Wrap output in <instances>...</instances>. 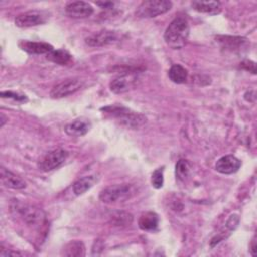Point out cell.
<instances>
[{"label": "cell", "mask_w": 257, "mask_h": 257, "mask_svg": "<svg viewBox=\"0 0 257 257\" xmlns=\"http://www.w3.org/2000/svg\"><path fill=\"white\" fill-rule=\"evenodd\" d=\"M190 33L189 22L185 17H176L166 28L164 39L173 49H181L185 46Z\"/></svg>", "instance_id": "1"}, {"label": "cell", "mask_w": 257, "mask_h": 257, "mask_svg": "<svg viewBox=\"0 0 257 257\" xmlns=\"http://www.w3.org/2000/svg\"><path fill=\"white\" fill-rule=\"evenodd\" d=\"M101 110L115 118L116 121H118L121 125L127 128L137 130L147 122V118L145 115L133 111L130 108L121 105H109L101 108Z\"/></svg>", "instance_id": "2"}, {"label": "cell", "mask_w": 257, "mask_h": 257, "mask_svg": "<svg viewBox=\"0 0 257 257\" xmlns=\"http://www.w3.org/2000/svg\"><path fill=\"white\" fill-rule=\"evenodd\" d=\"M135 193L136 190L132 184H116L101 190L99 200L105 204H114L131 199Z\"/></svg>", "instance_id": "3"}, {"label": "cell", "mask_w": 257, "mask_h": 257, "mask_svg": "<svg viewBox=\"0 0 257 257\" xmlns=\"http://www.w3.org/2000/svg\"><path fill=\"white\" fill-rule=\"evenodd\" d=\"M11 211L30 226H38L44 220V214L40 209L21 202H14L11 205Z\"/></svg>", "instance_id": "4"}, {"label": "cell", "mask_w": 257, "mask_h": 257, "mask_svg": "<svg viewBox=\"0 0 257 257\" xmlns=\"http://www.w3.org/2000/svg\"><path fill=\"white\" fill-rule=\"evenodd\" d=\"M172 8V2L168 0H147L143 1L138 9L137 15L139 17H156L158 15L168 12Z\"/></svg>", "instance_id": "5"}, {"label": "cell", "mask_w": 257, "mask_h": 257, "mask_svg": "<svg viewBox=\"0 0 257 257\" xmlns=\"http://www.w3.org/2000/svg\"><path fill=\"white\" fill-rule=\"evenodd\" d=\"M139 82L140 78L137 72L126 71L116 76L109 82V89L116 94L124 93L134 89Z\"/></svg>", "instance_id": "6"}, {"label": "cell", "mask_w": 257, "mask_h": 257, "mask_svg": "<svg viewBox=\"0 0 257 257\" xmlns=\"http://www.w3.org/2000/svg\"><path fill=\"white\" fill-rule=\"evenodd\" d=\"M48 19V13L39 10H30L17 15L14 19L16 26L21 28H27L43 24Z\"/></svg>", "instance_id": "7"}, {"label": "cell", "mask_w": 257, "mask_h": 257, "mask_svg": "<svg viewBox=\"0 0 257 257\" xmlns=\"http://www.w3.org/2000/svg\"><path fill=\"white\" fill-rule=\"evenodd\" d=\"M68 152L63 149H56L46 154L38 163V168L42 172H49L60 167L67 159Z\"/></svg>", "instance_id": "8"}, {"label": "cell", "mask_w": 257, "mask_h": 257, "mask_svg": "<svg viewBox=\"0 0 257 257\" xmlns=\"http://www.w3.org/2000/svg\"><path fill=\"white\" fill-rule=\"evenodd\" d=\"M82 84L83 81L77 77L64 79L61 82L57 83L55 86H53L50 91V96L52 98L66 97L79 90L82 87Z\"/></svg>", "instance_id": "9"}, {"label": "cell", "mask_w": 257, "mask_h": 257, "mask_svg": "<svg viewBox=\"0 0 257 257\" xmlns=\"http://www.w3.org/2000/svg\"><path fill=\"white\" fill-rule=\"evenodd\" d=\"M119 35L112 30H101L95 32L85 38V43L91 47H100L115 43L118 41Z\"/></svg>", "instance_id": "10"}, {"label": "cell", "mask_w": 257, "mask_h": 257, "mask_svg": "<svg viewBox=\"0 0 257 257\" xmlns=\"http://www.w3.org/2000/svg\"><path fill=\"white\" fill-rule=\"evenodd\" d=\"M65 13L72 18H86L93 13V7L88 2L73 1L66 4Z\"/></svg>", "instance_id": "11"}, {"label": "cell", "mask_w": 257, "mask_h": 257, "mask_svg": "<svg viewBox=\"0 0 257 257\" xmlns=\"http://www.w3.org/2000/svg\"><path fill=\"white\" fill-rule=\"evenodd\" d=\"M241 167V161L233 155L221 157L215 164L217 172L224 175H231L236 173Z\"/></svg>", "instance_id": "12"}, {"label": "cell", "mask_w": 257, "mask_h": 257, "mask_svg": "<svg viewBox=\"0 0 257 257\" xmlns=\"http://www.w3.org/2000/svg\"><path fill=\"white\" fill-rule=\"evenodd\" d=\"M0 179L2 185L9 189L21 190L26 187V183L23 179H21L4 167H1L0 169Z\"/></svg>", "instance_id": "13"}, {"label": "cell", "mask_w": 257, "mask_h": 257, "mask_svg": "<svg viewBox=\"0 0 257 257\" xmlns=\"http://www.w3.org/2000/svg\"><path fill=\"white\" fill-rule=\"evenodd\" d=\"M19 47L30 54H47L53 50V46L46 42H35L27 40L20 41Z\"/></svg>", "instance_id": "14"}, {"label": "cell", "mask_w": 257, "mask_h": 257, "mask_svg": "<svg viewBox=\"0 0 257 257\" xmlns=\"http://www.w3.org/2000/svg\"><path fill=\"white\" fill-rule=\"evenodd\" d=\"M192 7L194 10L201 12V13H206L209 15H216L219 14L222 10L221 3L219 1H200V0H195L192 1L191 3Z\"/></svg>", "instance_id": "15"}, {"label": "cell", "mask_w": 257, "mask_h": 257, "mask_svg": "<svg viewBox=\"0 0 257 257\" xmlns=\"http://www.w3.org/2000/svg\"><path fill=\"white\" fill-rule=\"evenodd\" d=\"M89 131V122L82 118L75 119L67 123L64 127V132L70 137H82Z\"/></svg>", "instance_id": "16"}, {"label": "cell", "mask_w": 257, "mask_h": 257, "mask_svg": "<svg viewBox=\"0 0 257 257\" xmlns=\"http://www.w3.org/2000/svg\"><path fill=\"white\" fill-rule=\"evenodd\" d=\"M96 181H97V178L94 175L85 176V177H82V178L78 179L72 185V191H73L74 195L80 196V195L84 194L86 191H88L95 184Z\"/></svg>", "instance_id": "17"}, {"label": "cell", "mask_w": 257, "mask_h": 257, "mask_svg": "<svg viewBox=\"0 0 257 257\" xmlns=\"http://www.w3.org/2000/svg\"><path fill=\"white\" fill-rule=\"evenodd\" d=\"M46 58L49 61L59 65H68L72 61L71 54L63 49H53L52 51L46 54Z\"/></svg>", "instance_id": "18"}, {"label": "cell", "mask_w": 257, "mask_h": 257, "mask_svg": "<svg viewBox=\"0 0 257 257\" xmlns=\"http://www.w3.org/2000/svg\"><path fill=\"white\" fill-rule=\"evenodd\" d=\"M61 254L67 257H81L85 255V247L81 241L74 240L64 246Z\"/></svg>", "instance_id": "19"}, {"label": "cell", "mask_w": 257, "mask_h": 257, "mask_svg": "<svg viewBox=\"0 0 257 257\" xmlns=\"http://www.w3.org/2000/svg\"><path fill=\"white\" fill-rule=\"evenodd\" d=\"M159 218L156 213L147 212L139 219V227L144 231H152L158 227Z\"/></svg>", "instance_id": "20"}, {"label": "cell", "mask_w": 257, "mask_h": 257, "mask_svg": "<svg viewBox=\"0 0 257 257\" xmlns=\"http://www.w3.org/2000/svg\"><path fill=\"white\" fill-rule=\"evenodd\" d=\"M169 78L177 83V84H181L186 82L187 78H188V71L185 67H183L181 64H174L168 72Z\"/></svg>", "instance_id": "21"}, {"label": "cell", "mask_w": 257, "mask_h": 257, "mask_svg": "<svg viewBox=\"0 0 257 257\" xmlns=\"http://www.w3.org/2000/svg\"><path fill=\"white\" fill-rule=\"evenodd\" d=\"M111 223L114 226H118V227H125L132 224L133 222V216L130 213L126 212H122V211H117L114 212L111 215Z\"/></svg>", "instance_id": "22"}, {"label": "cell", "mask_w": 257, "mask_h": 257, "mask_svg": "<svg viewBox=\"0 0 257 257\" xmlns=\"http://www.w3.org/2000/svg\"><path fill=\"white\" fill-rule=\"evenodd\" d=\"M190 166L186 160H180L176 165V176L180 180H185L189 176Z\"/></svg>", "instance_id": "23"}, {"label": "cell", "mask_w": 257, "mask_h": 257, "mask_svg": "<svg viewBox=\"0 0 257 257\" xmlns=\"http://www.w3.org/2000/svg\"><path fill=\"white\" fill-rule=\"evenodd\" d=\"M152 185L156 189H160L163 187L164 184V175H163V169L159 168L154 171L152 174V179H151Z\"/></svg>", "instance_id": "24"}, {"label": "cell", "mask_w": 257, "mask_h": 257, "mask_svg": "<svg viewBox=\"0 0 257 257\" xmlns=\"http://www.w3.org/2000/svg\"><path fill=\"white\" fill-rule=\"evenodd\" d=\"M0 95L3 98H12V99H14L16 101H26L27 100L25 95L18 94V93L12 92V91H1Z\"/></svg>", "instance_id": "25"}, {"label": "cell", "mask_w": 257, "mask_h": 257, "mask_svg": "<svg viewBox=\"0 0 257 257\" xmlns=\"http://www.w3.org/2000/svg\"><path fill=\"white\" fill-rule=\"evenodd\" d=\"M238 223H239V217L238 215L234 214V215H231L229 217V219L227 220L226 222V228L229 230V231H233L236 229V227L238 226Z\"/></svg>", "instance_id": "26"}, {"label": "cell", "mask_w": 257, "mask_h": 257, "mask_svg": "<svg viewBox=\"0 0 257 257\" xmlns=\"http://www.w3.org/2000/svg\"><path fill=\"white\" fill-rule=\"evenodd\" d=\"M242 67L245 68L246 70H249L252 73H256V65L255 62L251 61V60H246L244 62H242Z\"/></svg>", "instance_id": "27"}, {"label": "cell", "mask_w": 257, "mask_h": 257, "mask_svg": "<svg viewBox=\"0 0 257 257\" xmlns=\"http://www.w3.org/2000/svg\"><path fill=\"white\" fill-rule=\"evenodd\" d=\"M22 255L21 253L19 252H16V251H10V250H7V249H4L3 247H1V251H0V256H20Z\"/></svg>", "instance_id": "28"}, {"label": "cell", "mask_w": 257, "mask_h": 257, "mask_svg": "<svg viewBox=\"0 0 257 257\" xmlns=\"http://www.w3.org/2000/svg\"><path fill=\"white\" fill-rule=\"evenodd\" d=\"M249 248H250V249H249L250 254H251L252 256H256V253H257V249H256V248H257V246H256V240H255V238L252 239Z\"/></svg>", "instance_id": "29"}, {"label": "cell", "mask_w": 257, "mask_h": 257, "mask_svg": "<svg viewBox=\"0 0 257 257\" xmlns=\"http://www.w3.org/2000/svg\"><path fill=\"white\" fill-rule=\"evenodd\" d=\"M96 5L100 6L101 8H111L113 6V2H96Z\"/></svg>", "instance_id": "30"}, {"label": "cell", "mask_w": 257, "mask_h": 257, "mask_svg": "<svg viewBox=\"0 0 257 257\" xmlns=\"http://www.w3.org/2000/svg\"><path fill=\"white\" fill-rule=\"evenodd\" d=\"M0 120H1V123H0V127H2V126L4 125V123L6 122V120H7V118L5 117V115H4L3 113H1V114H0Z\"/></svg>", "instance_id": "31"}]
</instances>
